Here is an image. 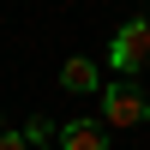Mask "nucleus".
Segmentation results:
<instances>
[{
    "instance_id": "obj_1",
    "label": "nucleus",
    "mask_w": 150,
    "mask_h": 150,
    "mask_svg": "<svg viewBox=\"0 0 150 150\" xmlns=\"http://www.w3.org/2000/svg\"><path fill=\"white\" fill-rule=\"evenodd\" d=\"M144 114H150V102H144V90L138 84H102V120L108 126H144Z\"/></svg>"
},
{
    "instance_id": "obj_2",
    "label": "nucleus",
    "mask_w": 150,
    "mask_h": 150,
    "mask_svg": "<svg viewBox=\"0 0 150 150\" xmlns=\"http://www.w3.org/2000/svg\"><path fill=\"white\" fill-rule=\"evenodd\" d=\"M108 60H114V72H138L144 60H150V24H144V18L120 24V30H114V48H108Z\"/></svg>"
},
{
    "instance_id": "obj_3",
    "label": "nucleus",
    "mask_w": 150,
    "mask_h": 150,
    "mask_svg": "<svg viewBox=\"0 0 150 150\" xmlns=\"http://www.w3.org/2000/svg\"><path fill=\"white\" fill-rule=\"evenodd\" d=\"M60 150H108V126H90V120H66L54 132Z\"/></svg>"
},
{
    "instance_id": "obj_4",
    "label": "nucleus",
    "mask_w": 150,
    "mask_h": 150,
    "mask_svg": "<svg viewBox=\"0 0 150 150\" xmlns=\"http://www.w3.org/2000/svg\"><path fill=\"white\" fill-rule=\"evenodd\" d=\"M60 84H66L72 96H84V90H102V72H96V60H84V54H72L66 66H60Z\"/></svg>"
},
{
    "instance_id": "obj_5",
    "label": "nucleus",
    "mask_w": 150,
    "mask_h": 150,
    "mask_svg": "<svg viewBox=\"0 0 150 150\" xmlns=\"http://www.w3.org/2000/svg\"><path fill=\"white\" fill-rule=\"evenodd\" d=\"M54 132H60L54 120H42V114H36L30 126H24V138H30V144H54Z\"/></svg>"
},
{
    "instance_id": "obj_6",
    "label": "nucleus",
    "mask_w": 150,
    "mask_h": 150,
    "mask_svg": "<svg viewBox=\"0 0 150 150\" xmlns=\"http://www.w3.org/2000/svg\"><path fill=\"white\" fill-rule=\"evenodd\" d=\"M0 150H30V138H24V126H18V132H0Z\"/></svg>"
},
{
    "instance_id": "obj_7",
    "label": "nucleus",
    "mask_w": 150,
    "mask_h": 150,
    "mask_svg": "<svg viewBox=\"0 0 150 150\" xmlns=\"http://www.w3.org/2000/svg\"><path fill=\"white\" fill-rule=\"evenodd\" d=\"M30 150H60V144H30Z\"/></svg>"
}]
</instances>
